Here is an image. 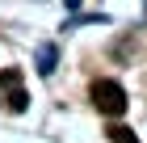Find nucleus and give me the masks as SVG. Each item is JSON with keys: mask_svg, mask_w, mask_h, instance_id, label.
Returning a JSON list of instances; mask_svg holds the SVG:
<instances>
[{"mask_svg": "<svg viewBox=\"0 0 147 143\" xmlns=\"http://www.w3.org/2000/svg\"><path fill=\"white\" fill-rule=\"evenodd\" d=\"M88 97H92V105L101 114H109V118H122L126 114V88L118 84V80H97Z\"/></svg>", "mask_w": 147, "mask_h": 143, "instance_id": "nucleus-1", "label": "nucleus"}, {"mask_svg": "<svg viewBox=\"0 0 147 143\" xmlns=\"http://www.w3.org/2000/svg\"><path fill=\"white\" fill-rule=\"evenodd\" d=\"M25 105H30V97H25V88L17 84V88H13V93H9V97H4V110H9V114H21Z\"/></svg>", "mask_w": 147, "mask_h": 143, "instance_id": "nucleus-2", "label": "nucleus"}, {"mask_svg": "<svg viewBox=\"0 0 147 143\" xmlns=\"http://www.w3.org/2000/svg\"><path fill=\"white\" fill-rule=\"evenodd\" d=\"M105 135H109L113 143H139V139H135V131H130V126H122V122H113Z\"/></svg>", "mask_w": 147, "mask_h": 143, "instance_id": "nucleus-3", "label": "nucleus"}, {"mask_svg": "<svg viewBox=\"0 0 147 143\" xmlns=\"http://www.w3.org/2000/svg\"><path fill=\"white\" fill-rule=\"evenodd\" d=\"M9 84H21V76L17 72H0V88H9Z\"/></svg>", "mask_w": 147, "mask_h": 143, "instance_id": "nucleus-4", "label": "nucleus"}]
</instances>
